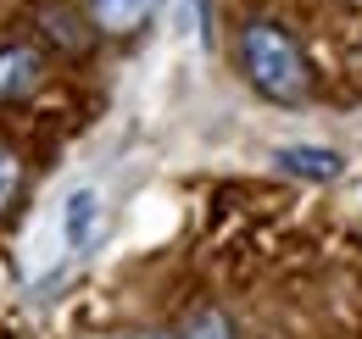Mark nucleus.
Instances as JSON below:
<instances>
[{"mask_svg":"<svg viewBox=\"0 0 362 339\" xmlns=\"http://www.w3.org/2000/svg\"><path fill=\"white\" fill-rule=\"evenodd\" d=\"M129 339H173V334H129Z\"/></svg>","mask_w":362,"mask_h":339,"instance_id":"1a4fd4ad","label":"nucleus"},{"mask_svg":"<svg viewBox=\"0 0 362 339\" xmlns=\"http://www.w3.org/2000/svg\"><path fill=\"white\" fill-rule=\"evenodd\" d=\"M50 67L40 56V44L28 40H0V106H23L45 89Z\"/></svg>","mask_w":362,"mask_h":339,"instance_id":"f03ea898","label":"nucleus"},{"mask_svg":"<svg viewBox=\"0 0 362 339\" xmlns=\"http://www.w3.org/2000/svg\"><path fill=\"white\" fill-rule=\"evenodd\" d=\"M162 0H90V28L106 40H129L156 17Z\"/></svg>","mask_w":362,"mask_h":339,"instance_id":"7ed1b4c3","label":"nucleus"},{"mask_svg":"<svg viewBox=\"0 0 362 339\" xmlns=\"http://www.w3.org/2000/svg\"><path fill=\"white\" fill-rule=\"evenodd\" d=\"M17 189H23V162H17V150L0 145V217H6V206L17 201Z\"/></svg>","mask_w":362,"mask_h":339,"instance_id":"6e6552de","label":"nucleus"},{"mask_svg":"<svg viewBox=\"0 0 362 339\" xmlns=\"http://www.w3.org/2000/svg\"><path fill=\"white\" fill-rule=\"evenodd\" d=\"M95 217H100V201H95V189H73V195H67V212H62V239H67L73 251L90 239Z\"/></svg>","mask_w":362,"mask_h":339,"instance_id":"423d86ee","label":"nucleus"},{"mask_svg":"<svg viewBox=\"0 0 362 339\" xmlns=\"http://www.w3.org/2000/svg\"><path fill=\"white\" fill-rule=\"evenodd\" d=\"M234 56H240V78L257 89L262 100H273V106H301L313 95V61H307V50L273 17H251L240 28V40H234Z\"/></svg>","mask_w":362,"mask_h":339,"instance_id":"f257e3e1","label":"nucleus"},{"mask_svg":"<svg viewBox=\"0 0 362 339\" xmlns=\"http://www.w3.org/2000/svg\"><path fill=\"white\" fill-rule=\"evenodd\" d=\"M179 339H234V317H228L223 306H201V311L184 323Z\"/></svg>","mask_w":362,"mask_h":339,"instance_id":"0eeeda50","label":"nucleus"},{"mask_svg":"<svg viewBox=\"0 0 362 339\" xmlns=\"http://www.w3.org/2000/svg\"><path fill=\"white\" fill-rule=\"evenodd\" d=\"M40 34H45L62 56H84L90 40H95V28H84V23H78V11H73V6H62V0H45V6H40Z\"/></svg>","mask_w":362,"mask_h":339,"instance_id":"39448f33","label":"nucleus"},{"mask_svg":"<svg viewBox=\"0 0 362 339\" xmlns=\"http://www.w3.org/2000/svg\"><path fill=\"white\" fill-rule=\"evenodd\" d=\"M346 6H362V0H346Z\"/></svg>","mask_w":362,"mask_h":339,"instance_id":"9d476101","label":"nucleus"},{"mask_svg":"<svg viewBox=\"0 0 362 339\" xmlns=\"http://www.w3.org/2000/svg\"><path fill=\"white\" fill-rule=\"evenodd\" d=\"M273 162L290 172V178H307V184H334L340 167H346L340 150H329V145H279Z\"/></svg>","mask_w":362,"mask_h":339,"instance_id":"20e7f679","label":"nucleus"}]
</instances>
